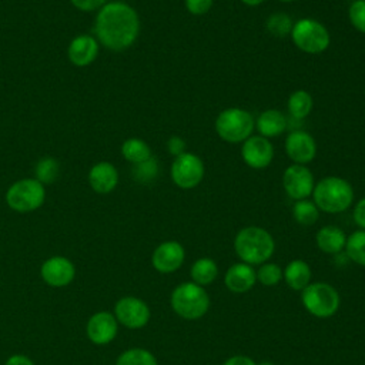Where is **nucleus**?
<instances>
[{"instance_id": "obj_1", "label": "nucleus", "mask_w": 365, "mask_h": 365, "mask_svg": "<svg viewBox=\"0 0 365 365\" xmlns=\"http://www.w3.org/2000/svg\"><path fill=\"white\" fill-rule=\"evenodd\" d=\"M96 34L100 43L113 50L128 48L138 37L140 19L137 11L123 1L104 4L96 17Z\"/></svg>"}, {"instance_id": "obj_2", "label": "nucleus", "mask_w": 365, "mask_h": 365, "mask_svg": "<svg viewBox=\"0 0 365 365\" xmlns=\"http://www.w3.org/2000/svg\"><path fill=\"white\" fill-rule=\"evenodd\" d=\"M314 204L328 214L345 211L354 201L352 185L341 177L329 175L319 180L312 191Z\"/></svg>"}, {"instance_id": "obj_3", "label": "nucleus", "mask_w": 365, "mask_h": 365, "mask_svg": "<svg viewBox=\"0 0 365 365\" xmlns=\"http://www.w3.org/2000/svg\"><path fill=\"white\" fill-rule=\"evenodd\" d=\"M234 248L245 264L254 265L265 262L272 255L275 244L267 230L261 227H245L237 234Z\"/></svg>"}, {"instance_id": "obj_4", "label": "nucleus", "mask_w": 365, "mask_h": 365, "mask_svg": "<svg viewBox=\"0 0 365 365\" xmlns=\"http://www.w3.org/2000/svg\"><path fill=\"white\" fill-rule=\"evenodd\" d=\"M254 128V117L240 107L225 108L215 118V133L225 143H244L252 135Z\"/></svg>"}, {"instance_id": "obj_5", "label": "nucleus", "mask_w": 365, "mask_h": 365, "mask_svg": "<svg viewBox=\"0 0 365 365\" xmlns=\"http://www.w3.org/2000/svg\"><path fill=\"white\" fill-rule=\"evenodd\" d=\"M173 309L185 319H198L210 308V297L195 282H184L171 294Z\"/></svg>"}, {"instance_id": "obj_6", "label": "nucleus", "mask_w": 365, "mask_h": 365, "mask_svg": "<svg viewBox=\"0 0 365 365\" xmlns=\"http://www.w3.org/2000/svg\"><path fill=\"white\" fill-rule=\"evenodd\" d=\"M292 43L307 54H321L331 43L328 29L314 19H299L291 30Z\"/></svg>"}, {"instance_id": "obj_7", "label": "nucleus", "mask_w": 365, "mask_h": 365, "mask_svg": "<svg viewBox=\"0 0 365 365\" xmlns=\"http://www.w3.org/2000/svg\"><path fill=\"white\" fill-rule=\"evenodd\" d=\"M46 198L43 184L36 178H24L10 185L6 192L7 205L17 212H30L40 208Z\"/></svg>"}, {"instance_id": "obj_8", "label": "nucleus", "mask_w": 365, "mask_h": 365, "mask_svg": "<svg viewBox=\"0 0 365 365\" xmlns=\"http://www.w3.org/2000/svg\"><path fill=\"white\" fill-rule=\"evenodd\" d=\"M302 304L312 315L327 318L336 312L339 295L334 287L325 282H314L302 289Z\"/></svg>"}, {"instance_id": "obj_9", "label": "nucleus", "mask_w": 365, "mask_h": 365, "mask_svg": "<svg viewBox=\"0 0 365 365\" xmlns=\"http://www.w3.org/2000/svg\"><path fill=\"white\" fill-rule=\"evenodd\" d=\"M204 163L202 160L190 151H185L177 157L171 164V180L173 182L182 190L195 188L204 178Z\"/></svg>"}, {"instance_id": "obj_10", "label": "nucleus", "mask_w": 365, "mask_h": 365, "mask_svg": "<svg viewBox=\"0 0 365 365\" xmlns=\"http://www.w3.org/2000/svg\"><path fill=\"white\" fill-rule=\"evenodd\" d=\"M114 317L117 322L125 328L138 329L148 322L150 308L137 297H123L115 302Z\"/></svg>"}, {"instance_id": "obj_11", "label": "nucleus", "mask_w": 365, "mask_h": 365, "mask_svg": "<svg viewBox=\"0 0 365 365\" xmlns=\"http://www.w3.org/2000/svg\"><path fill=\"white\" fill-rule=\"evenodd\" d=\"M282 185L289 198L305 200L314 191V175L307 165L292 164L282 174Z\"/></svg>"}, {"instance_id": "obj_12", "label": "nucleus", "mask_w": 365, "mask_h": 365, "mask_svg": "<svg viewBox=\"0 0 365 365\" xmlns=\"http://www.w3.org/2000/svg\"><path fill=\"white\" fill-rule=\"evenodd\" d=\"M41 279L53 287V288H63L67 287L76 277V267L74 264L61 255L47 258L40 267Z\"/></svg>"}, {"instance_id": "obj_13", "label": "nucleus", "mask_w": 365, "mask_h": 365, "mask_svg": "<svg viewBox=\"0 0 365 365\" xmlns=\"http://www.w3.org/2000/svg\"><path fill=\"white\" fill-rule=\"evenodd\" d=\"M242 161L254 168L262 170L267 168L274 158V147L268 138L262 135H251L241 145Z\"/></svg>"}, {"instance_id": "obj_14", "label": "nucleus", "mask_w": 365, "mask_h": 365, "mask_svg": "<svg viewBox=\"0 0 365 365\" xmlns=\"http://www.w3.org/2000/svg\"><path fill=\"white\" fill-rule=\"evenodd\" d=\"M285 153L294 164L305 165L317 155L315 138L302 130L289 131L285 138Z\"/></svg>"}, {"instance_id": "obj_15", "label": "nucleus", "mask_w": 365, "mask_h": 365, "mask_svg": "<svg viewBox=\"0 0 365 365\" xmlns=\"http://www.w3.org/2000/svg\"><path fill=\"white\" fill-rule=\"evenodd\" d=\"M118 331V322L114 314L108 311H100L93 314L86 325L87 338L94 345H107L110 344Z\"/></svg>"}, {"instance_id": "obj_16", "label": "nucleus", "mask_w": 365, "mask_h": 365, "mask_svg": "<svg viewBox=\"0 0 365 365\" xmlns=\"http://www.w3.org/2000/svg\"><path fill=\"white\" fill-rule=\"evenodd\" d=\"M184 255H185L184 248L180 242L165 241L154 250L153 258H151L153 267L163 274L174 272L181 267L184 261Z\"/></svg>"}, {"instance_id": "obj_17", "label": "nucleus", "mask_w": 365, "mask_h": 365, "mask_svg": "<svg viewBox=\"0 0 365 365\" xmlns=\"http://www.w3.org/2000/svg\"><path fill=\"white\" fill-rule=\"evenodd\" d=\"M67 54L74 66L86 67L96 60L98 54V43L88 34L77 36L71 40Z\"/></svg>"}, {"instance_id": "obj_18", "label": "nucleus", "mask_w": 365, "mask_h": 365, "mask_svg": "<svg viewBox=\"0 0 365 365\" xmlns=\"http://www.w3.org/2000/svg\"><path fill=\"white\" fill-rule=\"evenodd\" d=\"M91 188L98 194L111 192L118 182V173L111 163L101 161L91 167L88 173Z\"/></svg>"}, {"instance_id": "obj_19", "label": "nucleus", "mask_w": 365, "mask_h": 365, "mask_svg": "<svg viewBox=\"0 0 365 365\" xmlns=\"http://www.w3.org/2000/svg\"><path fill=\"white\" fill-rule=\"evenodd\" d=\"M255 127L259 135L265 138L278 137L287 130L288 120L282 111L277 108H267L257 117Z\"/></svg>"}, {"instance_id": "obj_20", "label": "nucleus", "mask_w": 365, "mask_h": 365, "mask_svg": "<svg viewBox=\"0 0 365 365\" xmlns=\"http://www.w3.org/2000/svg\"><path fill=\"white\" fill-rule=\"evenodd\" d=\"M257 272L245 262L234 264L225 274V285L232 292H245L254 287Z\"/></svg>"}, {"instance_id": "obj_21", "label": "nucleus", "mask_w": 365, "mask_h": 365, "mask_svg": "<svg viewBox=\"0 0 365 365\" xmlns=\"http://www.w3.org/2000/svg\"><path fill=\"white\" fill-rule=\"evenodd\" d=\"M346 242L345 232L335 225H325L317 232V245L327 254L339 252Z\"/></svg>"}, {"instance_id": "obj_22", "label": "nucleus", "mask_w": 365, "mask_h": 365, "mask_svg": "<svg viewBox=\"0 0 365 365\" xmlns=\"http://www.w3.org/2000/svg\"><path fill=\"white\" fill-rule=\"evenodd\" d=\"M312 107H314V98L305 90H297L291 93L287 101L288 113L294 120L307 118L311 114Z\"/></svg>"}, {"instance_id": "obj_23", "label": "nucleus", "mask_w": 365, "mask_h": 365, "mask_svg": "<svg viewBox=\"0 0 365 365\" xmlns=\"http://www.w3.org/2000/svg\"><path fill=\"white\" fill-rule=\"evenodd\" d=\"M284 277L292 289H304L309 284L311 269L305 261L294 259L287 265Z\"/></svg>"}, {"instance_id": "obj_24", "label": "nucleus", "mask_w": 365, "mask_h": 365, "mask_svg": "<svg viewBox=\"0 0 365 365\" xmlns=\"http://www.w3.org/2000/svg\"><path fill=\"white\" fill-rule=\"evenodd\" d=\"M121 154L123 157L133 163V164H140L151 157V148L148 144L141 140V138H128L121 145Z\"/></svg>"}, {"instance_id": "obj_25", "label": "nucleus", "mask_w": 365, "mask_h": 365, "mask_svg": "<svg viewBox=\"0 0 365 365\" xmlns=\"http://www.w3.org/2000/svg\"><path fill=\"white\" fill-rule=\"evenodd\" d=\"M218 274L217 264L211 258H200L191 267V277L198 285L211 284Z\"/></svg>"}, {"instance_id": "obj_26", "label": "nucleus", "mask_w": 365, "mask_h": 365, "mask_svg": "<svg viewBox=\"0 0 365 365\" xmlns=\"http://www.w3.org/2000/svg\"><path fill=\"white\" fill-rule=\"evenodd\" d=\"M292 215L298 224L312 225L318 220L319 211H318L317 205L314 204V201H309L305 198V200L295 201V204L292 207Z\"/></svg>"}, {"instance_id": "obj_27", "label": "nucleus", "mask_w": 365, "mask_h": 365, "mask_svg": "<svg viewBox=\"0 0 365 365\" xmlns=\"http://www.w3.org/2000/svg\"><path fill=\"white\" fill-rule=\"evenodd\" d=\"M115 365H157V359L147 349L131 348L117 358Z\"/></svg>"}, {"instance_id": "obj_28", "label": "nucleus", "mask_w": 365, "mask_h": 365, "mask_svg": "<svg viewBox=\"0 0 365 365\" xmlns=\"http://www.w3.org/2000/svg\"><path fill=\"white\" fill-rule=\"evenodd\" d=\"M345 250L348 257L359 264L365 265V230H359L352 232L345 242Z\"/></svg>"}, {"instance_id": "obj_29", "label": "nucleus", "mask_w": 365, "mask_h": 365, "mask_svg": "<svg viewBox=\"0 0 365 365\" xmlns=\"http://www.w3.org/2000/svg\"><path fill=\"white\" fill-rule=\"evenodd\" d=\"M292 26H294V23H292L291 17L284 11L272 13L265 21L267 30L275 37H285V36L291 34Z\"/></svg>"}, {"instance_id": "obj_30", "label": "nucleus", "mask_w": 365, "mask_h": 365, "mask_svg": "<svg viewBox=\"0 0 365 365\" xmlns=\"http://www.w3.org/2000/svg\"><path fill=\"white\" fill-rule=\"evenodd\" d=\"M157 174H158V163L153 155L140 164H134L133 167V177L140 182H148L154 180Z\"/></svg>"}, {"instance_id": "obj_31", "label": "nucleus", "mask_w": 365, "mask_h": 365, "mask_svg": "<svg viewBox=\"0 0 365 365\" xmlns=\"http://www.w3.org/2000/svg\"><path fill=\"white\" fill-rule=\"evenodd\" d=\"M58 174V164L53 158H43L36 167V175L41 184L53 182Z\"/></svg>"}, {"instance_id": "obj_32", "label": "nucleus", "mask_w": 365, "mask_h": 365, "mask_svg": "<svg viewBox=\"0 0 365 365\" xmlns=\"http://www.w3.org/2000/svg\"><path fill=\"white\" fill-rule=\"evenodd\" d=\"M348 19L355 30L365 34V0H354L349 4Z\"/></svg>"}, {"instance_id": "obj_33", "label": "nucleus", "mask_w": 365, "mask_h": 365, "mask_svg": "<svg viewBox=\"0 0 365 365\" xmlns=\"http://www.w3.org/2000/svg\"><path fill=\"white\" fill-rule=\"evenodd\" d=\"M257 278L262 285H275L282 278V271L277 264H264L257 272Z\"/></svg>"}, {"instance_id": "obj_34", "label": "nucleus", "mask_w": 365, "mask_h": 365, "mask_svg": "<svg viewBox=\"0 0 365 365\" xmlns=\"http://www.w3.org/2000/svg\"><path fill=\"white\" fill-rule=\"evenodd\" d=\"M212 3L214 0H184L185 9L194 16H202L208 13L212 7Z\"/></svg>"}, {"instance_id": "obj_35", "label": "nucleus", "mask_w": 365, "mask_h": 365, "mask_svg": "<svg viewBox=\"0 0 365 365\" xmlns=\"http://www.w3.org/2000/svg\"><path fill=\"white\" fill-rule=\"evenodd\" d=\"M167 150L171 155L177 157L182 153H185V140L181 138L180 135H173L167 141Z\"/></svg>"}, {"instance_id": "obj_36", "label": "nucleus", "mask_w": 365, "mask_h": 365, "mask_svg": "<svg viewBox=\"0 0 365 365\" xmlns=\"http://www.w3.org/2000/svg\"><path fill=\"white\" fill-rule=\"evenodd\" d=\"M78 10L83 11H93L101 9L107 0H70Z\"/></svg>"}, {"instance_id": "obj_37", "label": "nucleus", "mask_w": 365, "mask_h": 365, "mask_svg": "<svg viewBox=\"0 0 365 365\" xmlns=\"http://www.w3.org/2000/svg\"><path fill=\"white\" fill-rule=\"evenodd\" d=\"M354 221L358 227L365 230V197L361 198L354 208Z\"/></svg>"}, {"instance_id": "obj_38", "label": "nucleus", "mask_w": 365, "mask_h": 365, "mask_svg": "<svg viewBox=\"0 0 365 365\" xmlns=\"http://www.w3.org/2000/svg\"><path fill=\"white\" fill-rule=\"evenodd\" d=\"M4 365H34V362L23 354H14L7 358Z\"/></svg>"}, {"instance_id": "obj_39", "label": "nucleus", "mask_w": 365, "mask_h": 365, "mask_svg": "<svg viewBox=\"0 0 365 365\" xmlns=\"http://www.w3.org/2000/svg\"><path fill=\"white\" fill-rule=\"evenodd\" d=\"M224 365H257V364L251 358H248V356L237 355V356H231L230 359H227L224 362Z\"/></svg>"}, {"instance_id": "obj_40", "label": "nucleus", "mask_w": 365, "mask_h": 365, "mask_svg": "<svg viewBox=\"0 0 365 365\" xmlns=\"http://www.w3.org/2000/svg\"><path fill=\"white\" fill-rule=\"evenodd\" d=\"M265 0H241V3H244L245 6H250V7H257L259 4H262Z\"/></svg>"}, {"instance_id": "obj_41", "label": "nucleus", "mask_w": 365, "mask_h": 365, "mask_svg": "<svg viewBox=\"0 0 365 365\" xmlns=\"http://www.w3.org/2000/svg\"><path fill=\"white\" fill-rule=\"evenodd\" d=\"M258 365H274L272 362H261V364H258Z\"/></svg>"}, {"instance_id": "obj_42", "label": "nucleus", "mask_w": 365, "mask_h": 365, "mask_svg": "<svg viewBox=\"0 0 365 365\" xmlns=\"http://www.w3.org/2000/svg\"><path fill=\"white\" fill-rule=\"evenodd\" d=\"M278 1H281V3H291V1H295V0H278Z\"/></svg>"}]
</instances>
